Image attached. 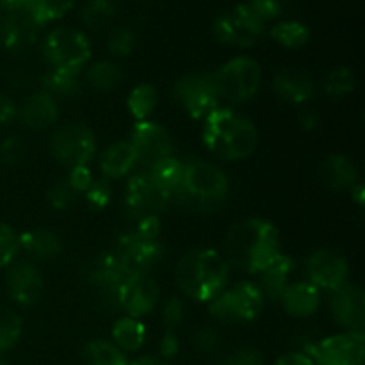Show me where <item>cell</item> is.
<instances>
[{
	"instance_id": "1",
	"label": "cell",
	"mask_w": 365,
	"mask_h": 365,
	"mask_svg": "<svg viewBox=\"0 0 365 365\" xmlns=\"http://www.w3.org/2000/svg\"><path fill=\"white\" fill-rule=\"evenodd\" d=\"M225 253L232 266L259 274L280 255V235L269 221L252 217L228 232Z\"/></svg>"
},
{
	"instance_id": "2",
	"label": "cell",
	"mask_w": 365,
	"mask_h": 365,
	"mask_svg": "<svg viewBox=\"0 0 365 365\" xmlns=\"http://www.w3.org/2000/svg\"><path fill=\"white\" fill-rule=\"evenodd\" d=\"M257 130L248 118L227 107H217L205 118L203 143L207 148L225 160H241L257 148Z\"/></svg>"
},
{
	"instance_id": "3",
	"label": "cell",
	"mask_w": 365,
	"mask_h": 365,
	"mask_svg": "<svg viewBox=\"0 0 365 365\" xmlns=\"http://www.w3.org/2000/svg\"><path fill=\"white\" fill-rule=\"evenodd\" d=\"M227 282L228 262L216 250H191L177 264V284L196 302L210 303L225 291Z\"/></svg>"
},
{
	"instance_id": "4",
	"label": "cell",
	"mask_w": 365,
	"mask_h": 365,
	"mask_svg": "<svg viewBox=\"0 0 365 365\" xmlns=\"http://www.w3.org/2000/svg\"><path fill=\"white\" fill-rule=\"evenodd\" d=\"M228 191V178L220 168L205 160H191L184 164V173L175 202L189 210L212 212L227 202Z\"/></svg>"
},
{
	"instance_id": "5",
	"label": "cell",
	"mask_w": 365,
	"mask_h": 365,
	"mask_svg": "<svg viewBox=\"0 0 365 365\" xmlns=\"http://www.w3.org/2000/svg\"><path fill=\"white\" fill-rule=\"evenodd\" d=\"M121 267L125 277L148 274L163 257V245L159 241V220L146 217L139 221L138 228L125 234L110 252Z\"/></svg>"
},
{
	"instance_id": "6",
	"label": "cell",
	"mask_w": 365,
	"mask_h": 365,
	"mask_svg": "<svg viewBox=\"0 0 365 365\" xmlns=\"http://www.w3.org/2000/svg\"><path fill=\"white\" fill-rule=\"evenodd\" d=\"M43 56L52 70L78 73L91 57V45L81 31L59 27L43 41Z\"/></svg>"
},
{
	"instance_id": "7",
	"label": "cell",
	"mask_w": 365,
	"mask_h": 365,
	"mask_svg": "<svg viewBox=\"0 0 365 365\" xmlns=\"http://www.w3.org/2000/svg\"><path fill=\"white\" fill-rule=\"evenodd\" d=\"M220 98L230 103H242L253 98L262 81V70L252 57H235L214 73Z\"/></svg>"
},
{
	"instance_id": "8",
	"label": "cell",
	"mask_w": 365,
	"mask_h": 365,
	"mask_svg": "<svg viewBox=\"0 0 365 365\" xmlns=\"http://www.w3.org/2000/svg\"><path fill=\"white\" fill-rule=\"evenodd\" d=\"M264 296L259 285L241 282L223 291L210 302V314L225 323H246L259 316L264 305Z\"/></svg>"
},
{
	"instance_id": "9",
	"label": "cell",
	"mask_w": 365,
	"mask_h": 365,
	"mask_svg": "<svg viewBox=\"0 0 365 365\" xmlns=\"http://www.w3.org/2000/svg\"><path fill=\"white\" fill-rule=\"evenodd\" d=\"M48 146L52 155L70 168L88 166L96 150L91 130L81 123H66L57 127L50 135Z\"/></svg>"
},
{
	"instance_id": "10",
	"label": "cell",
	"mask_w": 365,
	"mask_h": 365,
	"mask_svg": "<svg viewBox=\"0 0 365 365\" xmlns=\"http://www.w3.org/2000/svg\"><path fill=\"white\" fill-rule=\"evenodd\" d=\"M173 95L195 120H205L214 109L220 107L221 100L214 73L185 75L175 84Z\"/></svg>"
},
{
	"instance_id": "11",
	"label": "cell",
	"mask_w": 365,
	"mask_h": 365,
	"mask_svg": "<svg viewBox=\"0 0 365 365\" xmlns=\"http://www.w3.org/2000/svg\"><path fill=\"white\" fill-rule=\"evenodd\" d=\"M264 29L266 24L253 14L248 4H237L230 11L220 14L214 24V32L221 43L241 48L255 45L264 34Z\"/></svg>"
},
{
	"instance_id": "12",
	"label": "cell",
	"mask_w": 365,
	"mask_h": 365,
	"mask_svg": "<svg viewBox=\"0 0 365 365\" xmlns=\"http://www.w3.org/2000/svg\"><path fill=\"white\" fill-rule=\"evenodd\" d=\"M316 365H364L365 335L364 331H346L331 335L310 348Z\"/></svg>"
},
{
	"instance_id": "13",
	"label": "cell",
	"mask_w": 365,
	"mask_h": 365,
	"mask_svg": "<svg viewBox=\"0 0 365 365\" xmlns=\"http://www.w3.org/2000/svg\"><path fill=\"white\" fill-rule=\"evenodd\" d=\"M170 198L155 185L146 171L134 175L125 191V210L130 217L141 221L146 217H157V212L164 210Z\"/></svg>"
},
{
	"instance_id": "14",
	"label": "cell",
	"mask_w": 365,
	"mask_h": 365,
	"mask_svg": "<svg viewBox=\"0 0 365 365\" xmlns=\"http://www.w3.org/2000/svg\"><path fill=\"white\" fill-rule=\"evenodd\" d=\"M130 146L135 153V164H141L145 171L171 157L170 135L160 125L152 121H141L135 125Z\"/></svg>"
},
{
	"instance_id": "15",
	"label": "cell",
	"mask_w": 365,
	"mask_h": 365,
	"mask_svg": "<svg viewBox=\"0 0 365 365\" xmlns=\"http://www.w3.org/2000/svg\"><path fill=\"white\" fill-rule=\"evenodd\" d=\"M159 302V287L148 274L125 278L116 291V305H120L130 317L146 316Z\"/></svg>"
},
{
	"instance_id": "16",
	"label": "cell",
	"mask_w": 365,
	"mask_h": 365,
	"mask_svg": "<svg viewBox=\"0 0 365 365\" xmlns=\"http://www.w3.org/2000/svg\"><path fill=\"white\" fill-rule=\"evenodd\" d=\"M307 274L314 287L335 291L346 284L349 267L344 257L334 250H317L307 260Z\"/></svg>"
},
{
	"instance_id": "17",
	"label": "cell",
	"mask_w": 365,
	"mask_h": 365,
	"mask_svg": "<svg viewBox=\"0 0 365 365\" xmlns=\"http://www.w3.org/2000/svg\"><path fill=\"white\" fill-rule=\"evenodd\" d=\"M330 309L335 321L349 331H364L365 296L360 285L344 284L331 291Z\"/></svg>"
},
{
	"instance_id": "18",
	"label": "cell",
	"mask_w": 365,
	"mask_h": 365,
	"mask_svg": "<svg viewBox=\"0 0 365 365\" xmlns=\"http://www.w3.org/2000/svg\"><path fill=\"white\" fill-rule=\"evenodd\" d=\"M41 25L32 18L29 9L7 13L0 24V41L11 53H25L38 41Z\"/></svg>"
},
{
	"instance_id": "19",
	"label": "cell",
	"mask_w": 365,
	"mask_h": 365,
	"mask_svg": "<svg viewBox=\"0 0 365 365\" xmlns=\"http://www.w3.org/2000/svg\"><path fill=\"white\" fill-rule=\"evenodd\" d=\"M43 277L32 264L20 262L7 273V291L14 303L21 307H31L39 302L43 294Z\"/></svg>"
},
{
	"instance_id": "20",
	"label": "cell",
	"mask_w": 365,
	"mask_h": 365,
	"mask_svg": "<svg viewBox=\"0 0 365 365\" xmlns=\"http://www.w3.org/2000/svg\"><path fill=\"white\" fill-rule=\"evenodd\" d=\"M20 120L32 130H41L50 127L57 120V103L52 95L46 91L34 93L24 102L21 109L18 110Z\"/></svg>"
},
{
	"instance_id": "21",
	"label": "cell",
	"mask_w": 365,
	"mask_h": 365,
	"mask_svg": "<svg viewBox=\"0 0 365 365\" xmlns=\"http://www.w3.org/2000/svg\"><path fill=\"white\" fill-rule=\"evenodd\" d=\"M274 93L289 103H302L310 98L314 91L312 78L299 70L285 68L274 75Z\"/></svg>"
},
{
	"instance_id": "22",
	"label": "cell",
	"mask_w": 365,
	"mask_h": 365,
	"mask_svg": "<svg viewBox=\"0 0 365 365\" xmlns=\"http://www.w3.org/2000/svg\"><path fill=\"white\" fill-rule=\"evenodd\" d=\"M294 260L287 255H278L269 266L264 271H260V285L259 289L262 291L264 299L277 302L282 298L284 291L287 289L289 277L294 269Z\"/></svg>"
},
{
	"instance_id": "23",
	"label": "cell",
	"mask_w": 365,
	"mask_h": 365,
	"mask_svg": "<svg viewBox=\"0 0 365 365\" xmlns=\"http://www.w3.org/2000/svg\"><path fill=\"white\" fill-rule=\"evenodd\" d=\"M319 299V289L314 287L309 282H302V284L287 285L280 302L291 316L309 317L317 310Z\"/></svg>"
},
{
	"instance_id": "24",
	"label": "cell",
	"mask_w": 365,
	"mask_h": 365,
	"mask_svg": "<svg viewBox=\"0 0 365 365\" xmlns=\"http://www.w3.org/2000/svg\"><path fill=\"white\" fill-rule=\"evenodd\" d=\"M321 177L328 187L342 191V189H353L356 178H359V170L348 157L330 155L321 168Z\"/></svg>"
},
{
	"instance_id": "25",
	"label": "cell",
	"mask_w": 365,
	"mask_h": 365,
	"mask_svg": "<svg viewBox=\"0 0 365 365\" xmlns=\"http://www.w3.org/2000/svg\"><path fill=\"white\" fill-rule=\"evenodd\" d=\"M135 166V153L130 143H114L103 152L100 168L106 178H120Z\"/></svg>"
},
{
	"instance_id": "26",
	"label": "cell",
	"mask_w": 365,
	"mask_h": 365,
	"mask_svg": "<svg viewBox=\"0 0 365 365\" xmlns=\"http://www.w3.org/2000/svg\"><path fill=\"white\" fill-rule=\"evenodd\" d=\"M146 173L155 182L157 187L170 198V202H175V196H177L182 182V173H184V164L178 163L173 157H168V159L160 160L159 164L146 170Z\"/></svg>"
},
{
	"instance_id": "27",
	"label": "cell",
	"mask_w": 365,
	"mask_h": 365,
	"mask_svg": "<svg viewBox=\"0 0 365 365\" xmlns=\"http://www.w3.org/2000/svg\"><path fill=\"white\" fill-rule=\"evenodd\" d=\"M20 245H24V248L36 259H53L63 250L61 239L48 230L27 232L20 237Z\"/></svg>"
},
{
	"instance_id": "28",
	"label": "cell",
	"mask_w": 365,
	"mask_h": 365,
	"mask_svg": "<svg viewBox=\"0 0 365 365\" xmlns=\"http://www.w3.org/2000/svg\"><path fill=\"white\" fill-rule=\"evenodd\" d=\"M146 337V330L135 317H121L113 328V339L123 351H138Z\"/></svg>"
},
{
	"instance_id": "29",
	"label": "cell",
	"mask_w": 365,
	"mask_h": 365,
	"mask_svg": "<svg viewBox=\"0 0 365 365\" xmlns=\"http://www.w3.org/2000/svg\"><path fill=\"white\" fill-rule=\"evenodd\" d=\"M86 365H128L123 353L106 341L89 342L84 349Z\"/></svg>"
},
{
	"instance_id": "30",
	"label": "cell",
	"mask_w": 365,
	"mask_h": 365,
	"mask_svg": "<svg viewBox=\"0 0 365 365\" xmlns=\"http://www.w3.org/2000/svg\"><path fill=\"white\" fill-rule=\"evenodd\" d=\"M77 0H29V13L39 25L63 18Z\"/></svg>"
},
{
	"instance_id": "31",
	"label": "cell",
	"mask_w": 365,
	"mask_h": 365,
	"mask_svg": "<svg viewBox=\"0 0 365 365\" xmlns=\"http://www.w3.org/2000/svg\"><path fill=\"white\" fill-rule=\"evenodd\" d=\"M121 77H123V73H121L120 66L116 63H110V61H100V63L93 64L86 75L91 88L98 89V91L114 89L120 84Z\"/></svg>"
},
{
	"instance_id": "32",
	"label": "cell",
	"mask_w": 365,
	"mask_h": 365,
	"mask_svg": "<svg viewBox=\"0 0 365 365\" xmlns=\"http://www.w3.org/2000/svg\"><path fill=\"white\" fill-rule=\"evenodd\" d=\"M271 38L287 48H299L309 41L310 31L299 21H280L271 29Z\"/></svg>"
},
{
	"instance_id": "33",
	"label": "cell",
	"mask_w": 365,
	"mask_h": 365,
	"mask_svg": "<svg viewBox=\"0 0 365 365\" xmlns=\"http://www.w3.org/2000/svg\"><path fill=\"white\" fill-rule=\"evenodd\" d=\"M82 21L93 31L103 29L116 18V6L110 0H91L81 13Z\"/></svg>"
},
{
	"instance_id": "34",
	"label": "cell",
	"mask_w": 365,
	"mask_h": 365,
	"mask_svg": "<svg viewBox=\"0 0 365 365\" xmlns=\"http://www.w3.org/2000/svg\"><path fill=\"white\" fill-rule=\"evenodd\" d=\"M323 89L330 98H342L355 89V75L346 66L335 68L324 78Z\"/></svg>"
},
{
	"instance_id": "35",
	"label": "cell",
	"mask_w": 365,
	"mask_h": 365,
	"mask_svg": "<svg viewBox=\"0 0 365 365\" xmlns=\"http://www.w3.org/2000/svg\"><path fill=\"white\" fill-rule=\"evenodd\" d=\"M21 335V317L9 309L0 307V353L7 351Z\"/></svg>"
},
{
	"instance_id": "36",
	"label": "cell",
	"mask_w": 365,
	"mask_h": 365,
	"mask_svg": "<svg viewBox=\"0 0 365 365\" xmlns=\"http://www.w3.org/2000/svg\"><path fill=\"white\" fill-rule=\"evenodd\" d=\"M157 103V91L150 84H141L128 96V109L138 120H145Z\"/></svg>"
},
{
	"instance_id": "37",
	"label": "cell",
	"mask_w": 365,
	"mask_h": 365,
	"mask_svg": "<svg viewBox=\"0 0 365 365\" xmlns=\"http://www.w3.org/2000/svg\"><path fill=\"white\" fill-rule=\"evenodd\" d=\"M45 89L48 95H57V96H71L73 93H77L78 82H77V73H68V71H59L52 70L43 81Z\"/></svg>"
},
{
	"instance_id": "38",
	"label": "cell",
	"mask_w": 365,
	"mask_h": 365,
	"mask_svg": "<svg viewBox=\"0 0 365 365\" xmlns=\"http://www.w3.org/2000/svg\"><path fill=\"white\" fill-rule=\"evenodd\" d=\"M20 248V237L7 225L0 223V267L7 266L16 257Z\"/></svg>"
},
{
	"instance_id": "39",
	"label": "cell",
	"mask_w": 365,
	"mask_h": 365,
	"mask_svg": "<svg viewBox=\"0 0 365 365\" xmlns=\"http://www.w3.org/2000/svg\"><path fill=\"white\" fill-rule=\"evenodd\" d=\"M107 46H109V52L114 53V56H128L134 48V34L127 27L116 29V31L110 32Z\"/></svg>"
},
{
	"instance_id": "40",
	"label": "cell",
	"mask_w": 365,
	"mask_h": 365,
	"mask_svg": "<svg viewBox=\"0 0 365 365\" xmlns=\"http://www.w3.org/2000/svg\"><path fill=\"white\" fill-rule=\"evenodd\" d=\"M75 195H77V192L71 189L68 180L57 182L52 187V191H50V203H52L56 209H66V207H70L71 203H73Z\"/></svg>"
},
{
	"instance_id": "41",
	"label": "cell",
	"mask_w": 365,
	"mask_h": 365,
	"mask_svg": "<svg viewBox=\"0 0 365 365\" xmlns=\"http://www.w3.org/2000/svg\"><path fill=\"white\" fill-rule=\"evenodd\" d=\"M246 4L253 11V14L259 20H262L264 24L280 14V2L278 0H248Z\"/></svg>"
},
{
	"instance_id": "42",
	"label": "cell",
	"mask_w": 365,
	"mask_h": 365,
	"mask_svg": "<svg viewBox=\"0 0 365 365\" xmlns=\"http://www.w3.org/2000/svg\"><path fill=\"white\" fill-rule=\"evenodd\" d=\"M25 148L18 138H7L6 141L0 145V160L6 164H18L24 159Z\"/></svg>"
},
{
	"instance_id": "43",
	"label": "cell",
	"mask_w": 365,
	"mask_h": 365,
	"mask_svg": "<svg viewBox=\"0 0 365 365\" xmlns=\"http://www.w3.org/2000/svg\"><path fill=\"white\" fill-rule=\"evenodd\" d=\"M221 365H264V359L257 349L242 348L228 355Z\"/></svg>"
},
{
	"instance_id": "44",
	"label": "cell",
	"mask_w": 365,
	"mask_h": 365,
	"mask_svg": "<svg viewBox=\"0 0 365 365\" xmlns=\"http://www.w3.org/2000/svg\"><path fill=\"white\" fill-rule=\"evenodd\" d=\"M86 192H88V202L95 209H102L110 200V189L106 182H93Z\"/></svg>"
},
{
	"instance_id": "45",
	"label": "cell",
	"mask_w": 365,
	"mask_h": 365,
	"mask_svg": "<svg viewBox=\"0 0 365 365\" xmlns=\"http://www.w3.org/2000/svg\"><path fill=\"white\" fill-rule=\"evenodd\" d=\"M66 180L75 192L88 191L89 185L93 184V177L88 168H71V173L68 175Z\"/></svg>"
},
{
	"instance_id": "46",
	"label": "cell",
	"mask_w": 365,
	"mask_h": 365,
	"mask_svg": "<svg viewBox=\"0 0 365 365\" xmlns=\"http://www.w3.org/2000/svg\"><path fill=\"white\" fill-rule=\"evenodd\" d=\"M217 344H220V339H217L216 331L214 330H210V328H202V330L196 331L195 346L198 351L210 353L217 348Z\"/></svg>"
},
{
	"instance_id": "47",
	"label": "cell",
	"mask_w": 365,
	"mask_h": 365,
	"mask_svg": "<svg viewBox=\"0 0 365 365\" xmlns=\"http://www.w3.org/2000/svg\"><path fill=\"white\" fill-rule=\"evenodd\" d=\"M182 316H184V312H182L180 299L178 298L168 299L166 305H164V309H163L164 324H166L168 328H175L182 321Z\"/></svg>"
},
{
	"instance_id": "48",
	"label": "cell",
	"mask_w": 365,
	"mask_h": 365,
	"mask_svg": "<svg viewBox=\"0 0 365 365\" xmlns=\"http://www.w3.org/2000/svg\"><path fill=\"white\" fill-rule=\"evenodd\" d=\"M18 116V109L6 95H0V125H7Z\"/></svg>"
},
{
	"instance_id": "49",
	"label": "cell",
	"mask_w": 365,
	"mask_h": 365,
	"mask_svg": "<svg viewBox=\"0 0 365 365\" xmlns=\"http://www.w3.org/2000/svg\"><path fill=\"white\" fill-rule=\"evenodd\" d=\"M274 365H316L314 360L305 353H287V355L280 356L274 362Z\"/></svg>"
},
{
	"instance_id": "50",
	"label": "cell",
	"mask_w": 365,
	"mask_h": 365,
	"mask_svg": "<svg viewBox=\"0 0 365 365\" xmlns=\"http://www.w3.org/2000/svg\"><path fill=\"white\" fill-rule=\"evenodd\" d=\"M178 351V341L173 334H166L163 339V344H160V353H163L164 359H171V356L177 355Z\"/></svg>"
},
{
	"instance_id": "51",
	"label": "cell",
	"mask_w": 365,
	"mask_h": 365,
	"mask_svg": "<svg viewBox=\"0 0 365 365\" xmlns=\"http://www.w3.org/2000/svg\"><path fill=\"white\" fill-rule=\"evenodd\" d=\"M27 7H29V0H0V9H6L7 13L27 9Z\"/></svg>"
},
{
	"instance_id": "52",
	"label": "cell",
	"mask_w": 365,
	"mask_h": 365,
	"mask_svg": "<svg viewBox=\"0 0 365 365\" xmlns=\"http://www.w3.org/2000/svg\"><path fill=\"white\" fill-rule=\"evenodd\" d=\"M128 365H168L164 360L155 359V356H143V359L135 360V362L128 364Z\"/></svg>"
},
{
	"instance_id": "53",
	"label": "cell",
	"mask_w": 365,
	"mask_h": 365,
	"mask_svg": "<svg viewBox=\"0 0 365 365\" xmlns=\"http://www.w3.org/2000/svg\"><path fill=\"white\" fill-rule=\"evenodd\" d=\"M302 123H303V127H305V128H314V127H316V123H317L316 114H314V113H305V114H303Z\"/></svg>"
},
{
	"instance_id": "54",
	"label": "cell",
	"mask_w": 365,
	"mask_h": 365,
	"mask_svg": "<svg viewBox=\"0 0 365 365\" xmlns=\"http://www.w3.org/2000/svg\"><path fill=\"white\" fill-rule=\"evenodd\" d=\"M353 192H355V196H356V202L359 203H364V187L362 185H356L355 189H351Z\"/></svg>"
},
{
	"instance_id": "55",
	"label": "cell",
	"mask_w": 365,
	"mask_h": 365,
	"mask_svg": "<svg viewBox=\"0 0 365 365\" xmlns=\"http://www.w3.org/2000/svg\"><path fill=\"white\" fill-rule=\"evenodd\" d=\"M0 365H7L6 362H4V360H0Z\"/></svg>"
}]
</instances>
